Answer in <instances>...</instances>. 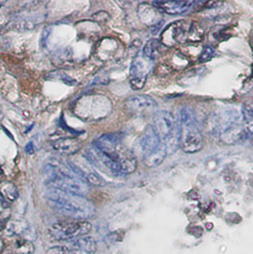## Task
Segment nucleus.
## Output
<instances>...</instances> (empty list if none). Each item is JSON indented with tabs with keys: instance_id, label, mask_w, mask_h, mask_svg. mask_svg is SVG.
<instances>
[{
	"instance_id": "1",
	"label": "nucleus",
	"mask_w": 253,
	"mask_h": 254,
	"mask_svg": "<svg viewBox=\"0 0 253 254\" xmlns=\"http://www.w3.org/2000/svg\"><path fill=\"white\" fill-rule=\"evenodd\" d=\"M44 171L51 189L83 197L90 192L89 184L74 174L68 164L54 159L47 163Z\"/></svg>"
},
{
	"instance_id": "2",
	"label": "nucleus",
	"mask_w": 253,
	"mask_h": 254,
	"mask_svg": "<svg viewBox=\"0 0 253 254\" xmlns=\"http://www.w3.org/2000/svg\"><path fill=\"white\" fill-rule=\"evenodd\" d=\"M46 198L49 205L55 210L72 219H88L92 217L95 212L93 204L85 197L50 189Z\"/></svg>"
},
{
	"instance_id": "3",
	"label": "nucleus",
	"mask_w": 253,
	"mask_h": 254,
	"mask_svg": "<svg viewBox=\"0 0 253 254\" xmlns=\"http://www.w3.org/2000/svg\"><path fill=\"white\" fill-rule=\"evenodd\" d=\"M178 144L187 153H195L202 150L204 145L195 115L193 111L188 107H184L180 112Z\"/></svg>"
},
{
	"instance_id": "4",
	"label": "nucleus",
	"mask_w": 253,
	"mask_h": 254,
	"mask_svg": "<svg viewBox=\"0 0 253 254\" xmlns=\"http://www.w3.org/2000/svg\"><path fill=\"white\" fill-rule=\"evenodd\" d=\"M92 229V224L85 220L61 221L54 224L49 229V234L53 239L58 241L74 240L86 236Z\"/></svg>"
},
{
	"instance_id": "5",
	"label": "nucleus",
	"mask_w": 253,
	"mask_h": 254,
	"mask_svg": "<svg viewBox=\"0 0 253 254\" xmlns=\"http://www.w3.org/2000/svg\"><path fill=\"white\" fill-rule=\"evenodd\" d=\"M152 127L164 144L173 137L176 128V121L172 113L167 111L157 112L153 117Z\"/></svg>"
},
{
	"instance_id": "6",
	"label": "nucleus",
	"mask_w": 253,
	"mask_h": 254,
	"mask_svg": "<svg viewBox=\"0 0 253 254\" xmlns=\"http://www.w3.org/2000/svg\"><path fill=\"white\" fill-rule=\"evenodd\" d=\"M150 60L143 56H138L133 59L130 66V87L133 90L144 88L150 71Z\"/></svg>"
},
{
	"instance_id": "7",
	"label": "nucleus",
	"mask_w": 253,
	"mask_h": 254,
	"mask_svg": "<svg viewBox=\"0 0 253 254\" xmlns=\"http://www.w3.org/2000/svg\"><path fill=\"white\" fill-rule=\"evenodd\" d=\"M125 109L132 115H143L157 107L156 101L147 94H136L130 96L124 103Z\"/></svg>"
},
{
	"instance_id": "8",
	"label": "nucleus",
	"mask_w": 253,
	"mask_h": 254,
	"mask_svg": "<svg viewBox=\"0 0 253 254\" xmlns=\"http://www.w3.org/2000/svg\"><path fill=\"white\" fill-rule=\"evenodd\" d=\"M113 157L114 161L118 166L121 175L130 174L135 172L137 168V161L134 155L129 150L120 146Z\"/></svg>"
},
{
	"instance_id": "9",
	"label": "nucleus",
	"mask_w": 253,
	"mask_h": 254,
	"mask_svg": "<svg viewBox=\"0 0 253 254\" xmlns=\"http://www.w3.org/2000/svg\"><path fill=\"white\" fill-rule=\"evenodd\" d=\"M121 140L122 136L119 133H107L96 139L93 146L111 157L121 146Z\"/></svg>"
},
{
	"instance_id": "10",
	"label": "nucleus",
	"mask_w": 253,
	"mask_h": 254,
	"mask_svg": "<svg viewBox=\"0 0 253 254\" xmlns=\"http://www.w3.org/2000/svg\"><path fill=\"white\" fill-rule=\"evenodd\" d=\"M153 7L160 12L176 15L189 11L195 2L191 1H155L152 3Z\"/></svg>"
},
{
	"instance_id": "11",
	"label": "nucleus",
	"mask_w": 253,
	"mask_h": 254,
	"mask_svg": "<svg viewBox=\"0 0 253 254\" xmlns=\"http://www.w3.org/2000/svg\"><path fill=\"white\" fill-rule=\"evenodd\" d=\"M161 140L153 127L151 125L147 126L140 139V148L143 152V157L149 155L153 150H156L161 145Z\"/></svg>"
},
{
	"instance_id": "12",
	"label": "nucleus",
	"mask_w": 253,
	"mask_h": 254,
	"mask_svg": "<svg viewBox=\"0 0 253 254\" xmlns=\"http://www.w3.org/2000/svg\"><path fill=\"white\" fill-rule=\"evenodd\" d=\"M53 148L60 153L72 155L81 150L82 142L76 137H62L53 143Z\"/></svg>"
},
{
	"instance_id": "13",
	"label": "nucleus",
	"mask_w": 253,
	"mask_h": 254,
	"mask_svg": "<svg viewBox=\"0 0 253 254\" xmlns=\"http://www.w3.org/2000/svg\"><path fill=\"white\" fill-rule=\"evenodd\" d=\"M69 249L74 254H94L97 251L95 240L90 236L76 238L69 243Z\"/></svg>"
},
{
	"instance_id": "14",
	"label": "nucleus",
	"mask_w": 253,
	"mask_h": 254,
	"mask_svg": "<svg viewBox=\"0 0 253 254\" xmlns=\"http://www.w3.org/2000/svg\"><path fill=\"white\" fill-rule=\"evenodd\" d=\"M184 34L182 25L180 22H175L163 31L160 41L165 47H173Z\"/></svg>"
},
{
	"instance_id": "15",
	"label": "nucleus",
	"mask_w": 253,
	"mask_h": 254,
	"mask_svg": "<svg viewBox=\"0 0 253 254\" xmlns=\"http://www.w3.org/2000/svg\"><path fill=\"white\" fill-rule=\"evenodd\" d=\"M167 153H168L167 145L162 142L161 145L156 150H153L149 155L143 157V160L147 167L155 168L165 160Z\"/></svg>"
},
{
	"instance_id": "16",
	"label": "nucleus",
	"mask_w": 253,
	"mask_h": 254,
	"mask_svg": "<svg viewBox=\"0 0 253 254\" xmlns=\"http://www.w3.org/2000/svg\"><path fill=\"white\" fill-rule=\"evenodd\" d=\"M164 48L165 46L162 44L160 40L156 38L150 39L143 48V57H145L150 61H153L161 57Z\"/></svg>"
},
{
	"instance_id": "17",
	"label": "nucleus",
	"mask_w": 253,
	"mask_h": 254,
	"mask_svg": "<svg viewBox=\"0 0 253 254\" xmlns=\"http://www.w3.org/2000/svg\"><path fill=\"white\" fill-rule=\"evenodd\" d=\"M4 230L9 236H20L29 231V226L26 222L21 220H14L8 222Z\"/></svg>"
},
{
	"instance_id": "18",
	"label": "nucleus",
	"mask_w": 253,
	"mask_h": 254,
	"mask_svg": "<svg viewBox=\"0 0 253 254\" xmlns=\"http://www.w3.org/2000/svg\"><path fill=\"white\" fill-rule=\"evenodd\" d=\"M0 196L8 203H10L15 201L18 198L19 192L16 186L11 182H7L0 188Z\"/></svg>"
},
{
	"instance_id": "19",
	"label": "nucleus",
	"mask_w": 253,
	"mask_h": 254,
	"mask_svg": "<svg viewBox=\"0 0 253 254\" xmlns=\"http://www.w3.org/2000/svg\"><path fill=\"white\" fill-rule=\"evenodd\" d=\"M15 251L17 254H34L35 246L30 240L19 238L15 243Z\"/></svg>"
},
{
	"instance_id": "20",
	"label": "nucleus",
	"mask_w": 253,
	"mask_h": 254,
	"mask_svg": "<svg viewBox=\"0 0 253 254\" xmlns=\"http://www.w3.org/2000/svg\"><path fill=\"white\" fill-rule=\"evenodd\" d=\"M203 35H204V31L198 24L193 22L190 25V28L188 31V39L190 41H192V42L200 41Z\"/></svg>"
},
{
	"instance_id": "21",
	"label": "nucleus",
	"mask_w": 253,
	"mask_h": 254,
	"mask_svg": "<svg viewBox=\"0 0 253 254\" xmlns=\"http://www.w3.org/2000/svg\"><path fill=\"white\" fill-rule=\"evenodd\" d=\"M214 50L209 46H205L203 48L201 55L199 57V61L202 63L207 62L209 60H211V58L214 57Z\"/></svg>"
},
{
	"instance_id": "22",
	"label": "nucleus",
	"mask_w": 253,
	"mask_h": 254,
	"mask_svg": "<svg viewBox=\"0 0 253 254\" xmlns=\"http://www.w3.org/2000/svg\"><path fill=\"white\" fill-rule=\"evenodd\" d=\"M46 254H74L69 247L65 246H57L49 249Z\"/></svg>"
},
{
	"instance_id": "23",
	"label": "nucleus",
	"mask_w": 253,
	"mask_h": 254,
	"mask_svg": "<svg viewBox=\"0 0 253 254\" xmlns=\"http://www.w3.org/2000/svg\"><path fill=\"white\" fill-rule=\"evenodd\" d=\"M8 202L5 201L2 197L0 196V215L8 208Z\"/></svg>"
},
{
	"instance_id": "24",
	"label": "nucleus",
	"mask_w": 253,
	"mask_h": 254,
	"mask_svg": "<svg viewBox=\"0 0 253 254\" xmlns=\"http://www.w3.org/2000/svg\"><path fill=\"white\" fill-rule=\"evenodd\" d=\"M26 152L29 153V154L35 153V147H34V144H33L32 142H30V143L26 146Z\"/></svg>"
},
{
	"instance_id": "25",
	"label": "nucleus",
	"mask_w": 253,
	"mask_h": 254,
	"mask_svg": "<svg viewBox=\"0 0 253 254\" xmlns=\"http://www.w3.org/2000/svg\"><path fill=\"white\" fill-rule=\"evenodd\" d=\"M4 248H5V244H4L2 239H0V254L3 252Z\"/></svg>"
},
{
	"instance_id": "26",
	"label": "nucleus",
	"mask_w": 253,
	"mask_h": 254,
	"mask_svg": "<svg viewBox=\"0 0 253 254\" xmlns=\"http://www.w3.org/2000/svg\"><path fill=\"white\" fill-rule=\"evenodd\" d=\"M5 226H6L5 222L4 221H0V231H2L5 229Z\"/></svg>"
},
{
	"instance_id": "27",
	"label": "nucleus",
	"mask_w": 253,
	"mask_h": 254,
	"mask_svg": "<svg viewBox=\"0 0 253 254\" xmlns=\"http://www.w3.org/2000/svg\"><path fill=\"white\" fill-rule=\"evenodd\" d=\"M3 4H4V2H1V1H0V7H1Z\"/></svg>"
}]
</instances>
